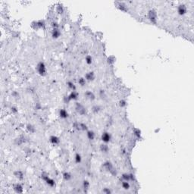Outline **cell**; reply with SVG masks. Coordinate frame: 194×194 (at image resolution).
Here are the masks:
<instances>
[{"label": "cell", "instance_id": "6da1fadb", "mask_svg": "<svg viewBox=\"0 0 194 194\" xmlns=\"http://www.w3.org/2000/svg\"><path fill=\"white\" fill-rule=\"evenodd\" d=\"M37 71L38 72V74H40V76H42L44 77L47 74V70H46V64L44 62H40L37 65Z\"/></svg>", "mask_w": 194, "mask_h": 194}, {"label": "cell", "instance_id": "7a4b0ae2", "mask_svg": "<svg viewBox=\"0 0 194 194\" xmlns=\"http://www.w3.org/2000/svg\"><path fill=\"white\" fill-rule=\"evenodd\" d=\"M148 18L151 21V23L156 24L157 23V13L156 11L152 8L148 12Z\"/></svg>", "mask_w": 194, "mask_h": 194}, {"label": "cell", "instance_id": "3957f363", "mask_svg": "<svg viewBox=\"0 0 194 194\" xmlns=\"http://www.w3.org/2000/svg\"><path fill=\"white\" fill-rule=\"evenodd\" d=\"M103 167H104V168H105L107 171L110 172V173H111L112 174H116L115 170L114 169V167H113L112 164H111V162L107 161V162H104V164H103Z\"/></svg>", "mask_w": 194, "mask_h": 194}, {"label": "cell", "instance_id": "277c9868", "mask_svg": "<svg viewBox=\"0 0 194 194\" xmlns=\"http://www.w3.org/2000/svg\"><path fill=\"white\" fill-rule=\"evenodd\" d=\"M78 93L77 91H71V93L68 95L67 97L64 98V100H65V102H69L71 100H77V99H78Z\"/></svg>", "mask_w": 194, "mask_h": 194}, {"label": "cell", "instance_id": "5b68a950", "mask_svg": "<svg viewBox=\"0 0 194 194\" xmlns=\"http://www.w3.org/2000/svg\"><path fill=\"white\" fill-rule=\"evenodd\" d=\"M75 109L77 111V112L78 113L79 115H86V113H87V110H86V108L83 105H81L80 103L77 102Z\"/></svg>", "mask_w": 194, "mask_h": 194}, {"label": "cell", "instance_id": "8992f818", "mask_svg": "<svg viewBox=\"0 0 194 194\" xmlns=\"http://www.w3.org/2000/svg\"><path fill=\"white\" fill-rule=\"evenodd\" d=\"M101 140H102L103 143H109L111 140V136L109 132H103L101 136Z\"/></svg>", "mask_w": 194, "mask_h": 194}, {"label": "cell", "instance_id": "52a82bcc", "mask_svg": "<svg viewBox=\"0 0 194 194\" xmlns=\"http://www.w3.org/2000/svg\"><path fill=\"white\" fill-rule=\"evenodd\" d=\"M187 11V6L184 5V4H180L178 8V15H184Z\"/></svg>", "mask_w": 194, "mask_h": 194}, {"label": "cell", "instance_id": "ba28073f", "mask_svg": "<svg viewBox=\"0 0 194 194\" xmlns=\"http://www.w3.org/2000/svg\"><path fill=\"white\" fill-rule=\"evenodd\" d=\"M35 24H32V27L33 26L35 25V27L33 28L34 29H40V28H44L45 27V21H42V20H40V21H35V22H33Z\"/></svg>", "mask_w": 194, "mask_h": 194}, {"label": "cell", "instance_id": "9c48e42d", "mask_svg": "<svg viewBox=\"0 0 194 194\" xmlns=\"http://www.w3.org/2000/svg\"><path fill=\"white\" fill-rule=\"evenodd\" d=\"M116 4V6H117V8H118L119 10H121V11H124V12H126L128 11V9L127 8V6L126 5L124 4V2H115Z\"/></svg>", "mask_w": 194, "mask_h": 194}, {"label": "cell", "instance_id": "30bf717a", "mask_svg": "<svg viewBox=\"0 0 194 194\" xmlns=\"http://www.w3.org/2000/svg\"><path fill=\"white\" fill-rule=\"evenodd\" d=\"M49 142L52 145H58L60 143V139L57 136L52 135L49 137Z\"/></svg>", "mask_w": 194, "mask_h": 194}, {"label": "cell", "instance_id": "8fae6325", "mask_svg": "<svg viewBox=\"0 0 194 194\" xmlns=\"http://www.w3.org/2000/svg\"><path fill=\"white\" fill-rule=\"evenodd\" d=\"M84 78L86 79L87 81H93L95 79V74L93 71H89L87 72V74H85Z\"/></svg>", "mask_w": 194, "mask_h": 194}, {"label": "cell", "instance_id": "7c38bea8", "mask_svg": "<svg viewBox=\"0 0 194 194\" xmlns=\"http://www.w3.org/2000/svg\"><path fill=\"white\" fill-rule=\"evenodd\" d=\"M84 96L87 99L89 100H91V101H93L95 100V99H96V96L94 95V93L91 91H87L85 93H84Z\"/></svg>", "mask_w": 194, "mask_h": 194}, {"label": "cell", "instance_id": "4fadbf2b", "mask_svg": "<svg viewBox=\"0 0 194 194\" xmlns=\"http://www.w3.org/2000/svg\"><path fill=\"white\" fill-rule=\"evenodd\" d=\"M122 179L124 180H125V181H131V180H134V176L132 174H123Z\"/></svg>", "mask_w": 194, "mask_h": 194}, {"label": "cell", "instance_id": "5bb4252c", "mask_svg": "<svg viewBox=\"0 0 194 194\" xmlns=\"http://www.w3.org/2000/svg\"><path fill=\"white\" fill-rule=\"evenodd\" d=\"M44 181L46 182V184L48 185V186H49L50 187H54L55 186V181L53 180V179H52L50 178L49 177H47V178L44 180Z\"/></svg>", "mask_w": 194, "mask_h": 194}, {"label": "cell", "instance_id": "9a60e30c", "mask_svg": "<svg viewBox=\"0 0 194 194\" xmlns=\"http://www.w3.org/2000/svg\"><path fill=\"white\" fill-rule=\"evenodd\" d=\"M14 190L17 193H23V187L21 184H16L14 185Z\"/></svg>", "mask_w": 194, "mask_h": 194}, {"label": "cell", "instance_id": "2e32d148", "mask_svg": "<svg viewBox=\"0 0 194 194\" xmlns=\"http://www.w3.org/2000/svg\"><path fill=\"white\" fill-rule=\"evenodd\" d=\"M60 36H61V31H59V29H53L52 32V37L53 39H58Z\"/></svg>", "mask_w": 194, "mask_h": 194}, {"label": "cell", "instance_id": "e0dca14e", "mask_svg": "<svg viewBox=\"0 0 194 194\" xmlns=\"http://www.w3.org/2000/svg\"><path fill=\"white\" fill-rule=\"evenodd\" d=\"M59 117L61 118H63V119H65V118H68V111L65 110V109H60L59 111Z\"/></svg>", "mask_w": 194, "mask_h": 194}, {"label": "cell", "instance_id": "ac0fdd59", "mask_svg": "<svg viewBox=\"0 0 194 194\" xmlns=\"http://www.w3.org/2000/svg\"><path fill=\"white\" fill-rule=\"evenodd\" d=\"M100 149L101 152H103V153H108V152H109V147L106 143L100 145Z\"/></svg>", "mask_w": 194, "mask_h": 194}, {"label": "cell", "instance_id": "d6986e66", "mask_svg": "<svg viewBox=\"0 0 194 194\" xmlns=\"http://www.w3.org/2000/svg\"><path fill=\"white\" fill-rule=\"evenodd\" d=\"M14 175L16 178H18V180H22L24 178V173L23 171H16L14 172Z\"/></svg>", "mask_w": 194, "mask_h": 194}, {"label": "cell", "instance_id": "ffe728a7", "mask_svg": "<svg viewBox=\"0 0 194 194\" xmlns=\"http://www.w3.org/2000/svg\"><path fill=\"white\" fill-rule=\"evenodd\" d=\"M26 128H27V131L29 132V133H34L36 132V128L35 127H34L33 124H28L27 127H26Z\"/></svg>", "mask_w": 194, "mask_h": 194}, {"label": "cell", "instance_id": "44dd1931", "mask_svg": "<svg viewBox=\"0 0 194 194\" xmlns=\"http://www.w3.org/2000/svg\"><path fill=\"white\" fill-rule=\"evenodd\" d=\"M87 138L89 140H93L95 139V136H96V134H95V132L93 131H87Z\"/></svg>", "mask_w": 194, "mask_h": 194}, {"label": "cell", "instance_id": "7402d4cb", "mask_svg": "<svg viewBox=\"0 0 194 194\" xmlns=\"http://www.w3.org/2000/svg\"><path fill=\"white\" fill-rule=\"evenodd\" d=\"M63 178L64 180H66V181H69V180H71L72 175H71V174L69 173V172H64V173L63 174Z\"/></svg>", "mask_w": 194, "mask_h": 194}, {"label": "cell", "instance_id": "603a6c76", "mask_svg": "<svg viewBox=\"0 0 194 194\" xmlns=\"http://www.w3.org/2000/svg\"><path fill=\"white\" fill-rule=\"evenodd\" d=\"M67 86H68V87L71 89L72 91H76V86L74 85V84L73 83V82L71 81H68L67 82Z\"/></svg>", "mask_w": 194, "mask_h": 194}, {"label": "cell", "instance_id": "cb8c5ba5", "mask_svg": "<svg viewBox=\"0 0 194 194\" xmlns=\"http://www.w3.org/2000/svg\"><path fill=\"white\" fill-rule=\"evenodd\" d=\"M100 111H101V107L100 105H96L93 106V108H92V111L94 114H98Z\"/></svg>", "mask_w": 194, "mask_h": 194}, {"label": "cell", "instance_id": "d4e9b609", "mask_svg": "<svg viewBox=\"0 0 194 194\" xmlns=\"http://www.w3.org/2000/svg\"><path fill=\"white\" fill-rule=\"evenodd\" d=\"M121 186L124 189H129L131 187V185H130V184H129V181H125V180H124V181L122 182Z\"/></svg>", "mask_w": 194, "mask_h": 194}, {"label": "cell", "instance_id": "484cf974", "mask_svg": "<svg viewBox=\"0 0 194 194\" xmlns=\"http://www.w3.org/2000/svg\"><path fill=\"white\" fill-rule=\"evenodd\" d=\"M74 160H75V162H76L77 164H79V163L81 162V161H82V157H81V156H80V154L77 153V154L75 155Z\"/></svg>", "mask_w": 194, "mask_h": 194}, {"label": "cell", "instance_id": "4316f807", "mask_svg": "<svg viewBox=\"0 0 194 194\" xmlns=\"http://www.w3.org/2000/svg\"><path fill=\"white\" fill-rule=\"evenodd\" d=\"M80 131H88V127L86 124L84 123H80Z\"/></svg>", "mask_w": 194, "mask_h": 194}, {"label": "cell", "instance_id": "83f0119b", "mask_svg": "<svg viewBox=\"0 0 194 194\" xmlns=\"http://www.w3.org/2000/svg\"><path fill=\"white\" fill-rule=\"evenodd\" d=\"M85 61L87 64H91L93 63V57L91 55H87L85 58Z\"/></svg>", "mask_w": 194, "mask_h": 194}, {"label": "cell", "instance_id": "f1b7e54d", "mask_svg": "<svg viewBox=\"0 0 194 194\" xmlns=\"http://www.w3.org/2000/svg\"><path fill=\"white\" fill-rule=\"evenodd\" d=\"M86 83H87V80H86V79L84 78V77H80L79 80H78L79 85H80L81 87H84V86H85Z\"/></svg>", "mask_w": 194, "mask_h": 194}, {"label": "cell", "instance_id": "f546056e", "mask_svg": "<svg viewBox=\"0 0 194 194\" xmlns=\"http://www.w3.org/2000/svg\"><path fill=\"white\" fill-rule=\"evenodd\" d=\"M56 11L58 13L59 15L63 14V12H64V7L62 5H58L57 6V8H56Z\"/></svg>", "mask_w": 194, "mask_h": 194}, {"label": "cell", "instance_id": "4dcf8cb0", "mask_svg": "<svg viewBox=\"0 0 194 194\" xmlns=\"http://www.w3.org/2000/svg\"><path fill=\"white\" fill-rule=\"evenodd\" d=\"M83 186H84V190H85V189L87 190V189H88L89 187V182L88 181V180H84V183H83Z\"/></svg>", "mask_w": 194, "mask_h": 194}, {"label": "cell", "instance_id": "1f68e13d", "mask_svg": "<svg viewBox=\"0 0 194 194\" xmlns=\"http://www.w3.org/2000/svg\"><path fill=\"white\" fill-rule=\"evenodd\" d=\"M115 62V58L114 56H110L108 58V63L109 64H112Z\"/></svg>", "mask_w": 194, "mask_h": 194}, {"label": "cell", "instance_id": "d6a6232c", "mask_svg": "<svg viewBox=\"0 0 194 194\" xmlns=\"http://www.w3.org/2000/svg\"><path fill=\"white\" fill-rule=\"evenodd\" d=\"M119 105H120V107H121V108L125 107V106L127 105V102H126V101H124V100H120V101H119Z\"/></svg>", "mask_w": 194, "mask_h": 194}, {"label": "cell", "instance_id": "836d02e7", "mask_svg": "<svg viewBox=\"0 0 194 194\" xmlns=\"http://www.w3.org/2000/svg\"><path fill=\"white\" fill-rule=\"evenodd\" d=\"M11 95H12V96L14 97V98H19V93L18 92H16V91H13L11 93Z\"/></svg>", "mask_w": 194, "mask_h": 194}, {"label": "cell", "instance_id": "e575fe53", "mask_svg": "<svg viewBox=\"0 0 194 194\" xmlns=\"http://www.w3.org/2000/svg\"><path fill=\"white\" fill-rule=\"evenodd\" d=\"M102 193H104L105 194H110V193H111V191L109 188H105V189H102Z\"/></svg>", "mask_w": 194, "mask_h": 194}, {"label": "cell", "instance_id": "d590c367", "mask_svg": "<svg viewBox=\"0 0 194 194\" xmlns=\"http://www.w3.org/2000/svg\"><path fill=\"white\" fill-rule=\"evenodd\" d=\"M134 135L136 136L137 137H140V131L138 130V129H135V130H134Z\"/></svg>", "mask_w": 194, "mask_h": 194}, {"label": "cell", "instance_id": "8d00e7d4", "mask_svg": "<svg viewBox=\"0 0 194 194\" xmlns=\"http://www.w3.org/2000/svg\"><path fill=\"white\" fill-rule=\"evenodd\" d=\"M52 27H53V29H57V28H58V23L57 22H52Z\"/></svg>", "mask_w": 194, "mask_h": 194}, {"label": "cell", "instance_id": "74e56055", "mask_svg": "<svg viewBox=\"0 0 194 194\" xmlns=\"http://www.w3.org/2000/svg\"><path fill=\"white\" fill-rule=\"evenodd\" d=\"M11 111H12L13 113H15V114L17 113V112L18 111V110L17 109V108H16V107H11Z\"/></svg>", "mask_w": 194, "mask_h": 194}]
</instances>
